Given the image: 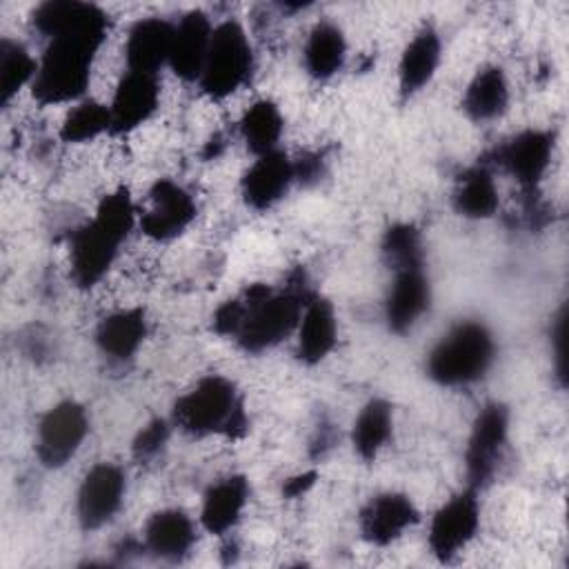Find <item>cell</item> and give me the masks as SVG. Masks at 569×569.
<instances>
[{
  "instance_id": "cell-1",
  "label": "cell",
  "mask_w": 569,
  "mask_h": 569,
  "mask_svg": "<svg viewBox=\"0 0 569 569\" xmlns=\"http://www.w3.org/2000/svg\"><path fill=\"white\" fill-rule=\"evenodd\" d=\"M311 291L298 276L284 289L269 284H249L238 296L224 300L213 313V329L233 338L247 353H260L276 347L298 329Z\"/></svg>"
},
{
  "instance_id": "cell-2",
  "label": "cell",
  "mask_w": 569,
  "mask_h": 569,
  "mask_svg": "<svg viewBox=\"0 0 569 569\" xmlns=\"http://www.w3.org/2000/svg\"><path fill=\"white\" fill-rule=\"evenodd\" d=\"M133 224L136 207L124 187L102 196L93 218L76 229L69 244L71 280L80 289H91L107 276Z\"/></svg>"
},
{
  "instance_id": "cell-3",
  "label": "cell",
  "mask_w": 569,
  "mask_h": 569,
  "mask_svg": "<svg viewBox=\"0 0 569 569\" xmlns=\"http://www.w3.org/2000/svg\"><path fill=\"white\" fill-rule=\"evenodd\" d=\"M107 36L71 33L51 38L31 82V93L40 104L73 102L84 96L91 67Z\"/></svg>"
},
{
  "instance_id": "cell-4",
  "label": "cell",
  "mask_w": 569,
  "mask_h": 569,
  "mask_svg": "<svg viewBox=\"0 0 569 569\" xmlns=\"http://www.w3.org/2000/svg\"><path fill=\"white\" fill-rule=\"evenodd\" d=\"M171 422L189 436H244L249 420L236 385L218 373L200 378L171 409Z\"/></svg>"
},
{
  "instance_id": "cell-5",
  "label": "cell",
  "mask_w": 569,
  "mask_h": 569,
  "mask_svg": "<svg viewBox=\"0 0 569 569\" xmlns=\"http://www.w3.org/2000/svg\"><path fill=\"white\" fill-rule=\"evenodd\" d=\"M496 360V340L480 320H460L427 353V376L442 387H467L487 376Z\"/></svg>"
},
{
  "instance_id": "cell-6",
  "label": "cell",
  "mask_w": 569,
  "mask_h": 569,
  "mask_svg": "<svg viewBox=\"0 0 569 569\" xmlns=\"http://www.w3.org/2000/svg\"><path fill=\"white\" fill-rule=\"evenodd\" d=\"M253 71L251 42L236 20H224L213 27L207 60L200 73V89L209 98H227L236 93Z\"/></svg>"
},
{
  "instance_id": "cell-7",
  "label": "cell",
  "mask_w": 569,
  "mask_h": 569,
  "mask_svg": "<svg viewBox=\"0 0 569 569\" xmlns=\"http://www.w3.org/2000/svg\"><path fill=\"white\" fill-rule=\"evenodd\" d=\"M509 420V409L496 400L482 405L473 418L465 447L467 487L482 489L493 480L507 449Z\"/></svg>"
},
{
  "instance_id": "cell-8",
  "label": "cell",
  "mask_w": 569,
  "mask_h": 569,
  "mask_svg": "<svg viewBox=\"0 0 569 569\" xmlns=\"http://www.w3.org/2000/svg\"><path fill=\"white\" fill-rule=\"evenodd\" d=\"M89 433V413L76 400H60L40 418L36 429V456L42 467H64Z\"/></svg>"
},
{
  "instance_id": "cell-9",
  "label": "cell",
  "mask_w": 569,
  "mask_h": 569,
  "mask_svg": "<svg viewBox=\"0 0 569 569\" xmlns=\"http://www.w3.org/2000/svg\"><path fill=\"white\" fill-rule=\"evenodd\" d=\"M480 527L478 489L467 487L451 496L431 518L427 545L440 562L453 560L476 536Z\"/></svg>"
},
{
  "instance_id": "cell-10",
  "label": "cell",
  "mask_w": 569,
  "mask_h": 569,
  "mask_svg": "<svg viewBox=\"0 0 569 569\" xmlns=\"http://www.w3.org/2000/svg\"><path fill=\"white\" fill-rule=\"evenodd\" d=\"M127 493V476L113 462L93 465L76 493V516L84 531L109 525L120 511Z\"/></svg>"
},
{
  "instance_id": "cell-11",
  "label": "cell",
  "mask_w": 569,
  "mask_h": 569,
  "mask_svg": "<svg viewBox=\"0 0 569 569\" xmlns=\"http://www.w3.org/2000/svg\"><path fill=\"white\" fill-rule=\"evenodd\" d=\"M193 196L178 182L160 178L149 189V207L140 216V229L151 240H173L178 238L196 218Z\"/></svg>"
},
{
  "instance_id": "cell-12",
  "label": "cell",
  "mask_w": 569,
  "mask_h": 569,
  "mask_svg": "<svg viewBox=\"0 0 569 569\" xmlns=\"http://www.w3.org/2000/svg\"><path fill=\"white\" fill-rule=\"evenodd\" d=\"M553 133L525 129L496 149V162L525 189H536L553 156Z\"/></svg>"
},
{
  "instance_id": "cell-13",
  "label": "cell",
  "mask_w": 569,
  "mask_h": 569,
  "mask_svg": "<svg viewBox=\"0 0 569 569\" xmlns=\"http://www.w3.org/2000/svg\"><path fill=\"white\" fill-rule=\"evenodd\" d=\"M413 500L400 491H382L367 500L358 513V527L369 545L387 547L418 522Z\"/></svg>"
},
{
  "instance_id": "cell-14",
  "label": "cell",
  "mask_w": 569,
  "mask_h": 569,
  "mask_svg": "<svg viewBox=\"0 0 569 569\" xmlns=\"http://www.w3.org/2000/svg\"><path fill=\"white\" fill-rule=\"evenodd\" d=\"M431 305V282L425 267H409L393 271V282L389 284L385 298V322L391 333H407L416 322L429 311Z\"/></svg>"
},
{
  "instance_id": "cell-15",
  "label": "cell",
  "mask_w": 569,
  "mask_h": 569,
  "mask_svg": "<svg viewBox=\"0 0 569 569\" xmlns=\"http://www.w3.org/2000/svg\"><path fill=\"white\" fill-rule=\"evenodd\" d=\"M160 102V84L158 76L127 71L118 82L113 98L109 102L111 116V133H131L140 124H144L158 109Z\"/></svg>"
},
{
  "instance_id": "cell-16",
  "label": "cell",
  "mask_w": 569,
  "mask_h": 569,
  "mask_svg": "<svg viewBox=\"0 0 569 569\" xmlns=\"http://www.w3.org/2000/svg\"><path fill=\"white\" fill-rule=\"evenodd\" d=\"M296 182L293 160L276 149L262 156H256L251 167L244 171L240 191L247 207L256 211L271 209L278 200L284 198L289 187Z\"/></svg>"
},
{
  "instance_id": "cell-17",
  "label": "cell",
  "mask_w": 569,
  "mask_h": 569,
  "mask_svg": "<svg viewBox=\"0 0 569 569\" xmlns=\"http://www.w3.org/2000/svg\"><path fill=\"white\" fill-rule=\"evenodd\" d=\"M33 27L51 38L71 36V33H93L107 36L109 31V16L91 4V2H76V0H49L33 9Z\"/></svg>"
},
{
  "instance_id": "cell-18",
  "label": "cell",
  "mask_w": 569,
  "mask_h": 569,
  "mask_svg": "<svg viewBox=\"0 0 569 569\" xmlns=\"http://www.w3.org/2000/svg\"><path fill=\"white\" fill-rule=\"evenodd\" d=\"M213 24L207 18L204 11H189L184 13L176 27H173V44H171V56H169V67L171 71L187 80L196 82L200 80L209 42H211Z\"/></svg>"
},
{
  "instance_id": "cell-19",
  "label": "cell",
  "mask_w": 569,
  "mask_h": 569,
  "mask_svg": "<svg viewBox=\"0 0 569 569\" xmlns=\"http://www.w3.org/2000/svg\"><path fill=\"white\" fill-rule=\"evenodd\" d=\"M173 22L164 18H142L138 20L124 42L127 69L138 73L158 76L160 67L169 64L173 44Z\"/></svg>"
},
{
  "instance_id": "cell-20",
  "label": "cell",
  "mask_w": 569,
  "mask_h": 569,
  "mask_svg": "<svg viewBox=\"0 0 569 569\" xmlns=\"http://www.w3.org/2000/svg\"><path fill=\"white\" fill-rule=\"evenodd\" d=\"M196 545V525L182 509L151 513L142 531V547L158 560L180 562Z\"/></svg>"
},
{
  "instance_id": "cell-21",
  "label": "cell",
  "mask_w": 569,
  "mask_h": 569,
  "mask_svg": "<svg viewBox=\"0 0 569 569\" xmlns=\"http://www.w3.org/2000/svg\"><path fill=\"white\" fill-rule=\"evenodd\" d=\"M298 340H296V356L305 365H318L322 362L338 342V320L333 305L311 293V298L305 305L302 318L298 322Z\"/></svg>"
},
{
  "instance_id": "cell-22",
  "label": "cell",
  "mask_w": 569,
  "mask_h": 569,
  "mask_svg": "<svg viewBox=\"0 0 569 569\" xmlns=\"http://www.w3.org/2000/svg\"><path fill=\"white\" fill-rule=\"evenodd\" d=\"M442 58V40L431 24H425L402 49L398 62V91L402 100L422 91L438 71Z\"/></svg>"
},
{
  "instance_id": "cell-23",
  "label": "cell",
  "mask_w": 569,
  "mask_h": 569,
  "mask_svg": "<svg viewBox=\"0 0 569 569\" xmlns=\"http://www.w3.org/2000/svg\"><path fill=\"white\" fill-rule=\"evenodd\" d=\"M249 480L240 473L216 480L202 496L200 525L204 531L213 536L229 533L242 518V511L249 502Z\"/></svg>"
},
{
  "instance_id": "cell-24",
  "label": "cell",
  "mask_w": 569,
  "mask_h": 569,
  "mask_svg": "<svg viewBox=\"0 0 569 569\" xmlns=\"http://www.w3.org/2000/svg\"><path fill=\"white\" fill-rule=\"evenodd\" d=\"M149 333V322L142 309H118L104 316L96 327V345L102 356L113 362L131 360Z\"/></svg>"
},
{
  "instance_id": "cell-25",
  "label": "cell",
  "mask_w": 569,
  "mask_h": 569,
  "mask_svg": "<svg viewBox=\"0 0 569 569\" xmlns=\"http://www.w3.org/2000/svg\"><path fill=\"white\" fill-rule=\"evenodd\" d=\"M509 107V82L498 64H487L476 71L462 96V111L476 120L487 122L500 118Z\"/></svg>"
},
{
  "instance_id": "cell-26",
  "label": "cell",
  "mask_w": 569,
  "mask_h": 569,
  "mask_svg": "<svg viewBox=\"0 0 569 569\" xmlns=\"http://www.w3.org/2000/svg\"><path fill=\"white\" fill-rule=\"evenodd\" d=\"M347 58V40L342 29L331 20H320L307 36L302 49V62L311 78L329 80L342 67Z\"/></svg>"
},
{
  "instance_id": "cell-27",
  "label": "cell",
  "mask_w": 569,
  "mask_h": 569,
  "mask_svg": "<svg viewBox=\"0 0 569 569\" xmlns=\"http://www.w3.org/2000/svg\"><path fill=\"white\" fill-rule=\"evenodd\" d=\"M451 204L458 216L469 220L491 218L498 209V187L485 162L469 167L453 187Z\"/></svg>"
},
{
  "instance_id": "cell-28",
  "label": "cell",
  "mask_w": 569,
  "mask_h": 569,
  "mask_svg": "<svg viewBox=\"0 0 569 569\" xmlns=\"http://www.w3.org/2000/svg\"><path fill=\"white\" fill-rule=\"evenodd\" d=\"M393 433V409L382 398H371L356 416L351 445L360 460L371 462L387 447Z\"/></svg>"
},
{
  "instance_id": "cell-29",
  "label": "cell",
  "mask_w": 569,
  "mask_h": 569,
  "mask_svg": "<svg viewBox=\"0 0 569 569\" xmlns=\"http://www.w3.org/2000/svg\"><path fill=\"white\" fill-rule=\"evenodd\" d=\"M282 129H284L282 113L278 104L267 98L256 100L240 118V136L247 149L256 156L276 151Z\"/></svg>"
},
{
  "instance_id": "cell-30",
  "label": "cell",
  "mask_w": 569,
  "mask_h": 569,
  "mask_svg": "<svg viewBox=\"0 0 569 569\" xmlns=\"http://www.w3.org/2000/svg\"><path fill=\"white\" fill-rule=\"evenodd\" d=\"M38 71V60L22 42L11 38L0 40V102L9 104L24 84H31Z\"/></svg>"
},
{
  "instance_id": "cell-31",
  "label": "cell",
  "mask_w": 569,
  "mask_h": 569,
  "mask_svg": "<svg viewBox=\"0 0 569 569\" xmlns=\"http://www.w3.org/2000/svg\"><path fill=\"white\" fill-rule=\"evenodd\" d=\"M380 253L391 273L409 267H425L422 233L409 222H396L385 231Z\"/></svg>"
},
{
  "instance_id": "cell-32",
  "label": "cell",
  "mask_w": 569,
  "mask_h": 569,
  "mask_svg": "<svg viewBox=\"0 0 569 569\" xmlns=\"http://www.w3.org/2000/svg\"><path fill=\"white\" fill-rule=\"evenodd\" d=\"M109 129H111L109 107L96 100H80L67 111L60 124V138L69 144H80L98 138Z\"/></svg>"
},
{
  "instance_id": "cell-33",
  "label": "cell",
  "mask_w": 569,
  "mask_h": 569,
  "mask_svg": "<svg viewBox=\"0 0 569 569\" xmlns=\"http://www.w3.org/2000/svg\"><path fill=\"white\" fill-rule=\"evenodd\" d=\"M169 433H171V427L164 418H153L149 420L140 431L138 436L133 438V445H131V453L138 462H149V460H156L162 449L167 447L169 442Z\"/></svg>"
},
{
  "instance_id": "cell-34",
  "label": "cell",
  "mask_w": 569,
  "mask_h": 569,
  "mask_svg": "<svg viewBox=\"0 0 569 569\" xmlns=\"http://www.w3.org/2000/svg\"><path fill=\"white\" fill-rule=\"evenodd\" d=\"M551 349H553V369L560 382L567 380V309L562 307L551 327Z\"/></svg>"
},
{
  "instance_id": "cell-35",
  "label": "cell",
  "mask_w": 569,
  "mask_h": 569,
  "mask_svg": "<svg viewBox=\"0 0 569 569\" xmlns=\"http://www.w3.org/2000/svg\"><path fill=\"white\" fill-rule=\"evenodd\" d=\"M293 171H296V180L302 184H311L318 182L322 171H325V162L318 153H307L300 156L298 160H293Z\"/></svg>"
},
{
  "instance_id": "cell-36",
  "label": "cell",
  "mask_w": 569,
  "mask_h": 569,
  "mask_svg": "<svg viewBox=\"0 0 569 569\" xmlns=\"http://www.w3.org/2000/svg\"><path fill=\"white\" fill-rule=\"evenodd\" d=\"M316 478H318L316 471H302V473H298V476L287 478L284 485H282V496L289 498V500L305 496V493L316 485Z\"/></svg>"
}]
</instances>
